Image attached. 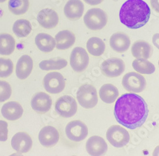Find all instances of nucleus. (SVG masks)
I'll return each instance as SVG.
<instances>
[{
  "label": "nucleus",
  "instance_id": "39448f33",
  "mask_svg": "<svg viewBox=\"0 0 159 156\" xmlns=\"http://www.w3.org/2000/svg\"><path fill=\"white\" fill-rule=\"evenodd\" d=\"M107 138L113 147L122 148L129 142L130 135L127 130L122 126L113 125L107 130Z\"/></svg>",
  "mask_w": 159,
  "mask_h": 156
},
{
  "label": "nucleus",
  "instance_id": "1a4fd4ad",
  "mask_svg": "<svg viewBox=\"0 0 159 156\" xmlns=\"http://www.w3.org/2000/svg\"><path fill=\"white\" fill-rule=\"evenodd\" d=\"M65 132L67 137L71 141L79 142L85 139L88 135L87 125L79 120L72 121L66 126Z\"/></svg>",
  "mask_w": 159,
  "mask_h": 156
},
{
  "label": "nucleus",
  "instance_id": "e433bc0d",
  "mask_svg": "<svg viewBox=\"0 0 159 156\" xmlns=\"http://www.w3.org/2000/svg\"><path fill=\"white\" fill-rule=\"evenodd\" d=\"M152 156H159V145L155 149Z\"/></svg>",
  "mask_w": 159,
  "mask_h": 156
},
{
  "label": "nucleus",
  "instance_id": "cd10ccee",
  "mask_svg": "<svg viewBox=\"0 0 159 156\" xmlns=\"http://www.w3.org/2000/svg\"><path fill=\"white\" fill-rule=\"evenodd\" d=\"M67 60L61 58H57L43 60L39 63V67L43 71L61 70L67 66Z\"/></svg>",
  "mask_w": 159,
  "mask_h": 156
},
{
  "label": "nucleus",
  "instance_id": "ea45409f",
  "mask_svg": "<svg viewBox=\"0 0 159 156\" xmlns=\"http://www.w3.org/2000/svg\"><path fill=\"white\" fill-rule=\"evenodd\" d=\"M158 66H159V61H158Z\"/></svg>",
  "mask_w": 159,
  "mask_h": 156
},
{
  "label": "nucleus",
  "instance_id": "a878e982",
  "mask_svg": "<svg viewBox=\"0 0 159 156\" xmlns=\"http://www.w3.org/2000/svg\"><path fill=\"white\" fill-rule=\"evenodd\" d=\"M106 45L101 38L97 37H90L87 42V49L89 53L93 56L99 57L105 51Z\"/></svg>",
  "mask_w": 159,
  "mask_h": 156
},
{
  "label": "nucleus",
  "instance_id": "20e7f679",
  "mask_svg": "<svg viewBox=\"0 0 159 156\" xmlns=\"http://www.w3.org/2000/svg\"><path fill=\"white\" fill-rule=\"evenodd\" d=\"M76 98L80 105L87 109L94 108L98 103V93L96 88L89 84H84L78 88Z\"/></svg>",
  "mask_w": 159,
  "mask_h": 156
},
{
  "label": "nucleus",
  "instance_id": "6e6552de",
  "mask_svg": "<svg viewBox=\"0 0 159 156\" xmlns=\"http://www.w3.org/2000/svg\"><path fill=\"white\" fill-rule=\"evenodd\" d=\"M43 86L47 92L57 94L65 88L66 82L63 76L57 72L48 73L43 78Z\"/></svg>",
  "mask_w": 159,
  "mask_h": 156
},
{
  "label": "nucleus",
  "instance_id": "6ab92c4d",
  "mask_svg": "<svg viewBox=\"0 0 159 156\" xmlns=\"http://www.w3.org/2000/svg\"><path fill=\"white\" fill-rule=\"evenodd\" d=\"M23 108L17 102L6 103L2 108V114L4 118L9 121H16L20 118L23 114Z\"/></svg>",
  "mask_w": 159,
  "mask_h": 156
},
{
  "label": "nucleus",
  "instance_id": "c756f323",
  "mask_svg": "<svg viewBox=\"0 0 159 156\" xmlns=\"http://www.w3.org/2000/svg\"><path fill=\"white\" fill-rule=\"evenodd\" d=\"M29 7V0H9L8 2V8L10 11L16 15L25 14Z\"/></svg>",
  "mask_w": 159,
  "mask_h": 156
},
{
  "label": "nucleus",
  "instance_id": "72a5a7b5",
  "mask_svg": "<svg viewBox=\"0 0 159 156\" xmlns=\"http://www.w3.org/2000/svg\"><path fill=\"white\" fill-rule=\"evenodd\" d=\"M150 4L152 8L159 13V0H150Z\"/></svg>",
  "mask_w": 159,
  "mask_h": 156
},
{
  "label": "nucleus",
  "instance_id": "f3484780",
  "mask_svg": "<svg viewBox=\"0 0 159 156\" xmlns=\"http://www.w3.org/2000/svg\"><path fill=\"white\" fill-rule=\"evenodd\" d=\"M84 5L80 0H69L64 8L66 17L71 20H77L84 14Z\"/></svg>",
  "mask_w": 159,
  "mask_h": 156
},
{
  "label": "nucleus",
  "instance_id": "7ed1b4c3",
  "mask_svg": "<svg viewBox=\"0 0 159 156\" xmlns=\"http://www.w3.org/2000/svg\"><path fill=\"white\" fill-rule=\"evenodd\" d=\"M84 21L87 28L89 29L99 31L107 24L108 16L106 12L101 8H91L86 12Z\"/></svg>",
  "mask_w": 159,
  "mask_h": 156
},
{
  "label": "nucleus",
  "instance_id": "5701e85b",
  "mask_svg": "<svg viewBox=\"0 0 159 156\" xmlns=\"http://www.w3.org/2000/svg\"><path fill=\"white\" fill-rule=\"evenodd\" d=\"M35 44L38 48L45 53L54 50L56 46L55 39L46 33H39L35 37Z\"/></svg>",
  "mask_w": 159,
  "mask_h": 156
},
{
  "label": "nucleus",
  "instance_id": "dca6fc26",
  "mask_svg": "<svg viewBox=\"0 0 159 156\" xmlns=\"http://www.w3.org/2000/svg\"><path fill=\"white\" fill-rule=\"evenodd\" d=\"M31 107L34 110L38 113H46L52 107V100L51 97L45 92L36 93L31 100Z\"/></svg>",
  "mask_w": 159,
  "mask_h": 156
},
{
  "label": "nucleus",
  "instance_id": "9d476101",
  "mask_svg": "<svg viewBox=\"0 0 159 156\" xmlns=\"http://www.w3.org/2000/svg\"><path fill=\"white\" fill-rule=\"evenodd\" d=\"M89 57L87 51L82 47H75L70 55V65L76 72H82L88 67Z\"/></svg>",
  "mask_w": 159,
  "mask_h": 156
},
{
  "label": "nucleus",
  "instance_id": "b1692460",
  "mask_svg": "<svg viewBox=\"0 0 159 156\" xmlns=\"http://www.w3.org/2000/svg\"><path fill=\"white\" fill-rule=\"evenodd\" d=\"M99 94L102 101L110 104L115 102L119 92L118 88L112 84H105L101 87Z\"/></svg>",
  "mask_w": 159,
  "mask_h": 156
},
{
  "label": "nucleus",
  "instance_id": "4be33fe9",
  "mask_svg": "<svg viewBox=\"0 0 159 156\" xmlns=\"http://www.w3.org/2000/svg\"><path fill=\"white\" fill-rule=\"evenodd\" d=\"M56 48L60 50H67L71 48L75 43V34L68 30H63L59 32L55 36Z\"/></svg>",
  "mask_w": 159,
  "mask_h": 156
},
{
  "label": "nucleus",
  "instance_id": "473e14b6",
  "mask_svg": "<svg viewBox=\"0 0 159 156\" xmlns=\"http://www.w3.org/2000/svg\"><path fill=\"white\" fill-rule=\"evenodd\" d=\"M8 123L0 120V141H5L8 139Z\"/></svg>",
  "mask_w": 159,
  "mask_h": 156
},
{
  "label": "nucleus",
  "instance_id": "f8f14e48",
  "mask_svg": "<svg viewBox=\"0 0 159 156\" xmlns=\"http://www.w3.org/2000/svg\"><path fill=\"white\" fill-rule=\"evenodd\" d=\"M86 150L91 156H103L107 152L108 145L102 137L92 136L86 143Z\"/></svg>",
  "mask_w": 159,
  "mask_h": 156
},
{
  "label": "nucleus",
  "instance_id": "c85d7f7f",
  "mask_svg": "<svg viewBox=\"0 0 159 156\" xmlns=\"http://www.w3.org/2000/svg\"><path fill=\"white\" fill-rule=\"evenodd\" d=\"M134 69L140 74H152L155 71L154 65L147 59L137 58L132 62Z\"/></svg>",
  "mask_w": 159,
  "mask_h": 156
},
{
  "label": "nucleus",
  "instance_id": "9b49d317",
  "mask_svg": "<svg viewBox=\"0 0 159 156\" xmlns=\"http://www.w3.org/2000/svg\"><path fill=\"white\" fill-rule=\"evenodd\" d=\"M124 62L119 58H110L104 60L101 66L102 73L108 77L120 76L125 71Z\"/></svg>",
  "mask_w": 159,
  "mask_h": 156
},
{
  "label": "nucleus",
  "instance_id": "58836bf2",
  "mask_svg": "<svg viewBox=\"0 0 159 156\" xmlns=\"http://www.w3.org/2000/svg\"><path fill=\"white\" fill-rule=\"evenodd\" d=\"M7 0H0V3H3L5 2H6Z\"/></svg>",
  "mask_w": 159,
  "mask_h": 156
},
{
  "label": "nucleus",
  "instance_id": "7c9ffc66",
  "mask_svg": "<svg viewBox=\"0 0 159 156\" xmlns=\"http://www.w3.org/2000/svg\"><path fill=\"white\" fill-rule=\"evenodd\" d=\"M14 70V63L9 58H0V77H9Z\"/></svg>",
  "mask_w": 159,
  "mask_h": 156
},
{
  "label": "nucleus",
  "instance_id": "0eeeda50",
  "mask_svg": "<svg viewBox=\"0 0 159 156\" xmlns=\"http://www.w3.org/2000/svg\"><path fill=\"white\" fill-rule=\"evenodd\" d=\"M77 109L75 99L70 95H64L59 98L56 102V111L62 118H71L76 113Z\"/></svg>",
  "mask_w": 159,
  "mask_h": 156
},
{
  "label": "nucleus",
  "instance_id": "a211bd4d",
  "mask_svg": "<svg viewBox=\"0 0 159 156\" xmlns=\"http://www.w3.org/2000/svg\"><path fill=\"white\" fill-rule=\"evenodd\" d=\"M111 48L118 53H124L128 50L130 45L129 37L122 32L114 33L110 39Z\"/></svg>",
  "mask_w": 159,
  "mask_h": 156
},
{
  "label": "nucleus",
  "instance_id": "423d86ee",
  "mask_svg": "<svg viewBox=\"0 0 159 156\" xmlns=\"http://www.w3.org/2000/svg\"><path fill=\"white\" fill-rule=\"evenodd\" d=\"M122 83L125 90L132 93H141L147 86L144 77L135 72L126 74L123 77Z\"/></svg>",
  "mask_w": 159,
  "mask_h": 156
},
{
  "label": "nucleus",
  "instance_id": "a19ab883",
  "mask_svg": "<svg viewBox=\"0 0 159 156\" xmlns=\"http://www.w3.org/2000/svg\"><path fill=\"white\" fill-rule=\"evenodd\" d=\"M72 156H76V155H72Z\"/></svg>",
  "mask_w": 159,
  "mask_h": 156
},
{
  "label": "nucleus",
  "instance_id": "4468645a",
  "mask_svg": "<svg viewBox=\"0 0 159 156\" xmlns=\"http://www.w3.org/2000/svg\"><path fill=\"white\" fill-rule=\"evenodd\" d=\"M39 141L41 145L45 147L55 146L59 140V133L57 129L51 126L43 128L39 133Z\"/></svg>",
  "mask_w": 159,
  "mask_h": 156
},
{
  "label": "nucleus",
  "instance_id": "412c9836",
  "mask_svg": "<svg viewBox=\"0 0 159 156\" xmlns=\"http://www.w3.org/2000/svg\"><path fill=\"white\" fill-rule=\"evenodd\" d=\"M153 49L151 45L148 42L139 40L136 41L132 46V54L136 58L148 59L153 54Z\"/></svg>",
  "mask_w": 159,
  "mask_h": 156
},
{
  "label": "nucleus",
  "instance_id": "4c0bfd02",
  "mask_svg": "<svg viewBox=\"0 0 159 156\" xmlns=\"http://www.w3.org/2000/svg\"><path fill=\"white\" fill-rule=\"evenodd\" d=\"M9 156H24L23 155H22L21 154V153H14V154H12L11 155H9Z\"/></svg>",
  "mask_w": 159,
  "mask_h": 156
},
{
  "label": "nucleus",
  "instance_id": "ddd939ff",
  "mask_svg": "<svg viewBox=\"0 0 159 156\" xmlns=\"http://www.w3.org/2000/svg\"><path fill=\"white\" fill-rule=\"evenodd\" d=\"M37 20L42 28L50 29L56 27L59 19L56 11L50 8H45L38 13Z\"/></svg>",
  "mask_w": 159,
  "mask_h": 156
},
{
  "label": "nucleus",
  "instance_id": "f257e3e1",
  "mask_svg": "<svg viewBox=\"0 0 159 156\" xmlns=\"http://www.w3.org/2000/svg\"><path fill=\"white\" fill-rule=\"evenodd\" d=\"M149 110L145 100L133 93H124L115 105L114 115L117 122L130 129L141 127L147 120Z\"/></svg>",
  "mask_w": 159,
  "mask_h": 156
},
{
  "label": "nucleus",
  "instance_id": "aec40b11",
  "mask_svg": "<svg viewBox=\"0 0 159 156\" xmlns=\"http://www.w3.org/2000/svg\"><path fill=\"white\" fill-rule=\"evenodd\" d=\"M33 68L32 58L27 55L20 57L16 65V75L20 80H25L31 74Z\"/></svg>",
  "mask_w": 159,
  "mask_h": 156
},
{
  "label": "nucleus",
  "instance_id": "2eb2a0df",
  "mask_svg": "<svg viewBox=\"0 0 159 156\" xmlns=\"http://www.w3.org/2000/svg\"><path fill=\"white\" fill-rule=\"evenodd\" d=\"M12 148L19 153L29 152L33 146V140L31 136L25 132H19L11 138Z\"/></svg>",
  "mask_w": 159,
  "mask_h": 156
},
{
  "label": "nucleus",
  "instance_id": "f03ea898",
  "mask_svg": "<svg viewBox=\"0 0 159 156\" xmlns=\"http://www.w3.org/2000/svg\"><path fill=\"white\" fill-rule=\"evenodd\" d=\"M150 15V8L143 0H127L119 13L120 22L131 29L143 27L148 23Z\"/></svg>",
  "mask_w": 159,
  "mask_h": 156
},
{
  "label": "nucleus",
  "instance_id": "c9c22d12",
  "mask_svg": "<svg viewBox=\"0 0 159 156\" xmlns=\"http://www.w3.org/2000/svg\"><path fill=\"white\" fill-rule=\"evenodd\" d=\"M84 1L86 3L90 5L95 6V5L101 3L104 1V0H84Z\"/></svg>",
  "mask_w": 159,
  "mask_h": 156
},
{
  "label": "nucleus",
  "instance_id": "f704fd0d",
  "mask_svg": "<svg viewBox=\"0 0 159 156\" xmlns=\"http://www.w3.org/2000/svg\"><path fill=\"white\" fill-rule=\"evenodd\" d=\"M152 42L154 46H155V47L159 50V33L155 34L153 36Z\"/></svg>",
  "mask_w": 159,
  "mask_h": 156
},
{
  "label": "nucleus",
  "instance_id": "2f4dec72",
  "mask_svg": "<svg viewBox=\"0 0 159 156\" xmlns=\"http://www.w3.org/2000/svg\"><path fill=\"white\" fill-rule=\"evenodd\" d=\"M11 95L10 84L5 81H0V102L8 100Z\"/></svg>",
  "mask_w": 159,
  "mask_h": 156
},
{
  "label": "nucleus",
  "instance_id": "393cba45",
  "mask_svg": "<svg viewBox=\"0 0 159 156\" xmlns=\"http://www.w3.org/2000/svg\"><path fill=\"white\" fill-rule=\"evenodd\" d=\"M16 41L9 34H0V55H10L14 51Z\"/></svg>",
  "mask_w": 159,
  "mask_h": 156
},
{
  "label": "nucleus",
  "instance_id": "bb28decb",
  "mask_svg": "<svg viewBox=\"0 0 159 156\" xmlns=\"http://www.w3.org/2000/svg\"><path fill=\"white\" fill-rule=\"evenodd\" d=\"M12 31L18 37H25L31 33L32 25L28 20L19 19L13 25Z\"/></svg>",
  "mask_w": 159,
  "mask_h": 156
}]
</instances>
